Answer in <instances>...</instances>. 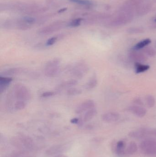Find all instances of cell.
Here are the masks:
<instances>
[{
	"label": "cell",
	"instance_id": "8fae6325",
	"mask_svg": "<svg viewBox=\"0 0 156 157\" xmlns=\"http://www.w3.org/2000/svg\"><path fill=\"white\" fill-rule=\"evenodd\" d=\"M152 8L151 3L144 2L136 10L135 13L138 16H143L148 14Z\"/></svg>",
	"mask_w": 156,
	"mask_h": 157
},
{
	"label": "cell",
	"instance_id": "6da1fadb",
	"mask_svg": "<svg viewBox=\"0 0 156 157\" xmlns=\"http://www.w3.org/2000/svg\"><path fill=\"white\" fill-rule=\"evenodd\" d=\"M134 13L120 10L115 16L110 18L108 25L111 27L122 26L130 23L133 19Z\"/></svg>",
	"mask_w": 156,
	"mask_h": 157
},
{
	"label": "cell",
	"instance_id": "603a6c76",
	"mask_svg": "<svg viewBox=\"0 0 156 157\" xmlns=\"http://www.w3.org/2000/svg\"><path fill=\"white\" fill-rule=\"evenodd\" d=\"M98 84V80L96 78H92L88 83L86 84L85 86V88L86 89L90 90L94 88L97 86Z\"/></svg>",
	"mask_w": 156,
	"mask_h": 157
},
{
	"label": "cell",
	"instance_id": "ac0fdd59",
	"mask_svg": "<svg viewBox=\"0 0 156 157\" xmlns=\"http://www.w3.org/2000/svg\"><path fill=\"white\" fill-rule=\"evenodd\" d=\"M97 113V110L94 108L87 111L83 117V121L84 122L89 121L96 116Z\"/></svg>",
	"mask_w": 156,
	"mask_h": 157
},
{
	"label": "cell",
	"instance_id": "2e32d148",
	"mask_svg": "<svg viewBox=\"0 0 156 157\" xmlns=\"http://www.w3.org/2000/svg\"><path fill=\"white\" fill-rule=\"evenodd\" d=\"M12 81H13V78L11 77L2 76L0 77V92L1 93L4 91Z\"/></svg>",
	"mask_w": 156,
	"mask_h": 157
},
{
	"label": "cell",
	"instance_id": "9c48e42d",
	"mask_svg": "<svg viewBox=\"0 0 156 157\" xmlns=\"http://www.w3.org/2000/svg\"><path fill=\"white\" fill-rule=\"evenodd\" d=\"M68 147L69 146L67 144L56 145L49 148L46 153L49 155H60V154L66 152L68 149Z\"/></svg>",
	"mask_w": 156,
	"mask_h": 157
},
{
	"label": "cell",
	"instance_id": "74e56055",
	"mask_svg": "<svg viewBox=\"0 0 156 157\" xmlns=\"http://www.w3.org/2000/svg\"></svg>",
	"mask_w": 156,
	"mask_h": 157
},
{
	"label": "cell",
	"instance_id": "83f0119b",
	"mask_svg": "<svg viewBox=\"0 0 156 157\" xmlns=\"http://www.w3.org/2000/svg\"><path fill=\"white\" fill-rule=\"evenodd\" d=\"M26 106V103L24 101L18 100L15 103L14 107L17 110L24 109Z\"/></svg>",
	"mask_w": 156,
	"mask_h": 157
},
{
	"label": "cell",
	"instance_id": "8d00e7d4",
	"mask_svg": "<svg viewBox=\"0 0 156 157\" xmlns=\"http://www.w3.org/2000/svg\"><path fill=\"white\" fill-rule=\"evenodd\" d=\"M154 21H155V22H156V18H155V19H154Z\"/></svg>",
	"mask_w": 156,
	"mask_h": 157
},
{
	"label": "cell",
	"instance_id": "30bf717a",
	"mask_svg": "<svg viewBox=\"0 0 156 157\" xmlns=\"http://www.w3.org/2000/svg\"><path fill=\"white\" fill-rule=\"evenodd\" d=\"M129 58L132 60L136 62L144 63L147 60V58L145 55L141 52H137L136 50L130 51L128 53Z\"/></svg>",
	"mask_w": 156,
	"mask_h": 157
},
{
	"label": "cell",
	"instance_id": "f1b7e54d",
	"mask_svg": "<svg viewBox=\"0 0 156 157\" xmlns=\"http://www.w3.org/2000/svg\"><path fill=\"white\" fill-rule=\"evenodd\" d=\"M82 21V18H78L74 19L70 23L69 26L71 27H76L80 25Z\"/></svg>",
	"mask_w": 156,
	"mask_h": 157
},
{
	"label": "cell",
	"instance_id": "d4e9b609",
	"mask_svg": "<svg viewBox=\"0 0 156 157\" xmlns=\"http://www.w3.org/2000/svg\"><path fill=\"white\" fill-rule=\"evenodd\" d=\"M127 32L130 34H142L144 33L143 29L140 27H132L128 29Z\"/></svg>",
	"mask_w": 156,
	"mask_h": 157
},
{
	"label": "cell",
	"instance_id": "ba28073f",
	"mask_svg": "<svg viewBox=\"0 0 156 157\" xmlns=\"http://www.w3.org/2000/svg\"><path fill=\"white\" fill-rule=\"evenodd\" d=\"M95 107V103L92 100H88L83 101L77 107L75 110L77 114H80L84 112L94 109Z\"/></svg>",
	"mask_w": 156,
	"mask_h": 157
},
{
	"label": "cell",
	"instance_id": "52a82bcc",
	"mask_svg": "<svg viewBox=\"0 0 156 157\" xmlns=\"http://www.w3.org/2000/svg\"><path fill=\"white\" fill-rule=\"evenodd\" d=\"M64 26V23L62 22H57L49 25L41 29L38 31L40 35H46L52 34L56 31L61 29Z\"/></svg>",
	"mask_w": 156,
	"mask_h": 157
},
{
	"label": "cell",
	"instance_id": "7c38bea8",
	"mask_svg": "<svg viewBox=\"0 0 156 157\" xmlns=\"http://www.w3.org/2000/svg\"><path fill=\"white\" fill-rule=\"evenodd\" d=\"M120 118V115L118 113L111 112L106 113L102 115L101 119L103 121L106 123H113L117 121Z\"/></svg>",
	"mask_w": 156,
	"mask_h": 157
},
{
	"label": "cell",
	"instance_id": "836d02e7",
	"mask_svg": "<svg viewBox=\"0 0 156 157\" xmlns=\"http://www.w3.org/2000/svg\"><path fill=\"white\" fill-rule=\"evenodd\" d=\"M70 121L71 122L72 124H77L79 122V120L78 118H74L71 119V120Z\"/></svg>",
	"mask_w": 156,
	"mask_h": 157
},
{
	"label": "cell",
	"instance_id": "e575fe53",
	"mask_svg": "<svg viewBox=\"0 0 156 157\" xmlns=\"http://www.w3.org/2000/svg\"><path fill=\"white\" fill-rule=\"evenodd\" d=\"M152 135L156 136V129H153L152 130Z\"/></svg>",
	"mask_w": 156,
	"mask_h": 157
},
{
	"label": "cell",
	"instance_id": "cb8c5ba5",
	"mask_svg": "<svg viewBox=\"0 0 156 157\" xmlns=\"http://www.w3.org/2000/svg\"><path fill=\"white\" fill-rule=\"evenodd\" d=\"M147 104L149 108H152L154 107L155 104V99L154 96L151 95H147L146 98Z\"/></svg>",
	"mask_w": 156,
	"mask_h": 157
},
{
	"label": "cell",
	"instance_id": "ffe728a7",
	"mask_svg": "<svg viewBox=\"0 0 156 157\" xmlns=\"http://www.w3.org/2000/svg\"><path fill=\"white\" fill-rule=\"evenodd\" d=\"M134 66L135 72L136 74L144 72L150 69V66L149 65L143 64L140 63L136 62Z\"/></svg>",
	"mask_w": 156,
	"mask_h": 157
},
{
	"label": "cell",
	"instance_id": "9a60e30c",
	"mask_svg": "<svg viewBox=\"0 0 156 157\" xmlns=\"http://www.w3.org/2000/svg\"><path fill=\"white\" fill-rule=\"evenodd\" d=\"M125 144L122 140L117 142L115 147V152L119 156L123 157L125 154Z\"/></svg>",
	"mask_w": 156,
	"mask_h": 157
},
{
	"label": "cell",
	"instance_id": "3957f363",
	"mask_svg": "<svg viewBox=\"0 0 156 157\" xmlns=\"http://www.w3.org/2000/svg\"><path fill=\"white\" fill-rule=\"evenodd\" d=\"M60 60L55 59L49 62L45 69V74L48 77H54L58 74L60 71Z\"/></svg>",
	"mask_w": 156,
	"mask_h": 157
},
{
	"label": "cell",
	"instance_id": "277c9868",
	"mask_svg": "<svg viewBox=\"0 0 156 157\" xmlns=\"http://www.w3.org/2000/svg\"><path fill=\"white\" fill-rule=\"evenodd\" d=\"M14 94L18 100L27 101L30 100L31 93L26 87L22 85H18L15 87Z\"/></svg>",
	"mask_w": 156,
	"mask_h": 157
},
{
	"label": "cell",
	"instance_id": "484cf974",
	"mask_svg": "<svg viewBox=\"0 0 156 157\" xmlns=\"http://www.w3.org/2000/svg\"><path fill=\"white\" fill-rule=\"evenodd\" d=\"M143 52L149 57H154L156 54V51L151 47H145L143 49Z\"/></svg>",
	"mask_w": 156,
	"mask_h": 157
},
{
	"label": "cell",
	"instance_id": "7402d4cb",
	"mask_svg": "<svg viewBox=\"0 0 156 157\" xmlns=\"http://www.w3.org/2000/svg\"><path fill=\"white\" fill-rule=\"evenodd\" d=\"M78 84V81L76 79H71V80H68V81L61 83L59 86L58 88L63 89L65 88L70 87L76 86Z\"/></svg>",
	"mask_w": 156,
	"mask_h": 157
},
{
	"label": "cell",
	"instance_id": "d6a6232c",
	"mask_svg": "<svg viewBox=\"0 0 156 157\" xmlns=\"http://www.w3.org/2000/svg\"><path fill=\"white\" fill-rule=\"evenodd\" d=\"M133 103L137 105V106H143L144 104L142 100L139 98H135L133 100Z\"/></svg>",
	"mask_w": 156,
	"mask_h": 157
},
{
	"label": "cell",
	"instance_id": "4dcf8cb0",
	"mask_svg": "<svg viewBox=\"0 0 156 157\" xmlns=\"http://www.w3.org/2000/svg\"><path fill=\"white\" fill-rule=\"evenodd\" d=\"M57 39L58 37L57 36L52 37L50 38L48 40L46 44L47 46H52L56 42Z\"/></svg>",
	"mask_w": 156,
	"mask_h": 157
},
{
	"label": "cell",
	"instance_id": "d6986e66",
	"mask_svg": "<svg viewBox=\"0 0 156 157\" xmlns=\"http://www.w3.org/2000/svg\"><path fill=\"white\" fill-rule=\"evenodd\" d=\"M138 147L136 143L134 141H132L127 146L125 149V154L128 155H132L135 154L137 151Z\"/></svg>",
	"mask_w": 156,
	"mask_h": 157
},
{
	"label": "cell",
	"instance_id": "e0dca14e",
	"mask_svg": "<svg viewBox=\"0 0 156 157\" xmlns=\"http://www.w3.org/2000/svg\"><path fill=\"white\" fill-rule=\"evenodd\" d=\"M130 137L136 139H145L148 137L147 135L144 133L140 129L136 131H132L128 134Z\"/></svg>",
	"mask_w": 156,
	"mask_h": 157
},
{
	"label": "cell",
	"instance_id": "44dd1931",
	"mask_svg": "<svg viewBox=\"0 0 156 157\" xmlns=\"http://www.w3.org/2000/svg\"><path fill=\"white\" fill-rule=\"evenodd\" d=\"M151 43V39L149 38L143 40H142V41H140L137 44H136L133 48V50L136 51L138 50L142 49H143L144 48L146 47L147 45H149Z\"/></svg>",
	"mask_w": 156,
	"mask_h": 157
},
{
	"label": "cell",
	"instance_id": "1f68e13d",
	"mask_svg": "<svg viewBox=\"0 0 156 157\" xmlns=\"http://www.w3.org/2000/svg\"><path fill=\"white\" fill-rule=\"evenodd\" d=\"M56 94V92L54 91H46L42 93L41 97L43 98H48V97H52Z\"/></svg>",
	"mask_w": 156,
	"mask_h": 157
},
{
	"label": "cell",
	"instance_id": "4fadbf2b",
	"mask_svg": "<svg viewBox=\"0 0 156 157\" xmlns=\"http://www.w3.org/2000/svg\"><path fill=\"white\" fill-rule=\"evenodd\" d=\"M128 110L140 118L144 117L147 113V110L145 108L137 105L130 106L128 108Z\"/></svg>",
	"mask_w": 156,
	"mask_h": 157
},
{
	"label": "cell",
	"instance_id": "4316f807",
	"mask_svg": "<svg viewBox=\"0 0 156 157\" xmlns=\"http://www.w3.org/2000/svg\"><path fill=\"white\" fill-rule=\"evenodd\" d=\"M82 90L76 88H71L68 90L67 91V94L70 96H77L81 94Z\"/></svg>",
	"mask_w": 156,
	"mask_h": 157
},
{
	"label": "cell",
	"instance_id": "f546056e",
	"mask_svg": "<svg viewBox=\"0 0 156 157\" xmlns=\"http://www.w3.org/2000/svg\"><path fill=\"white\" fill-rule=\"evenodd\" d=\"M72 2L76 3L82 5L89 6L92 4V3L89 0H70Z\"/></svg>",
	"mask_w": 156,
	"mask_h": 157
},
{
	"label": "cell",
	"instance_id": "5bb4252c",
	"mask_svg": "<svg viewBox=\"0 0 156 157\" xmlns=\"http://www.w3.org/2000/svg\"><path fill=\"white\" fill-rule=\"evenodd\" d=\"M24 71V69H22V68H13L4 71L2 73H1V75H3V76L9 77L10 76H13V75L20 74Z\"/></svg>",
	"mask_w": 156,
	"mask_h": 157
},
{
	"label": "cell",
	"instance_id": "d590c367",
	"mask_svg": "<svg viewBox=\"0 0 156 157\" xmlns=\"http://www.w3.org/2000/svg\"><path fill=\"white\" fill-rule=\"evenodd\" d=\"M56 157H68L67 156L65 155H57Z\"/></svg>",
	"mask_w": 156,
	"mask_h": 157
},
{
	"label": "cell",
	"instance_id": "8992f818",
	"mask_svg": "<svg viewBox=\"0 0 156 157\" xmlns=\"http://www.w3.org/2000/svg\"><path fill=\"white\" fill-rule=\"evenodd\" d=\"M146 0H127L120 10L127 12H135L137 7L143 3Z\"/></svg>",
	"mask_w": 156,
	"mask_h": 157
},
{
	"label": "cell",
	"instance_id": "5b68a950",
	"mask_svg": "<svg viewBox=\"0 0 156 157\" xmlns=\"http://www.w3.org/2000/svg\"><path fill=\"white\" fill-rule=\"evenodd\" d=\"M89 71V67L85 63H80L76 64L71 70V75L76 78H82Z\"/></svg>",
	"mask_w": 156,
	"mask_h": 157
},
{
	"label": "cell",
	"instance_id": "7a4b0ae2",
	"mask_svg": "<svg viewBox=\"0 0 156 157\" xmlns=\"http://www.w3.org/2000/svg\"><path fill=\"white\" fill-rule=\"evenodd\" d=\"M142 153L149 156L156 155V140L152 138H146L139 145Z\"/></svg>",
	"mask_w": 156,
	"mask_h": 157
}]
</instances>
